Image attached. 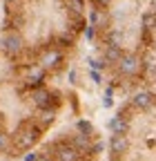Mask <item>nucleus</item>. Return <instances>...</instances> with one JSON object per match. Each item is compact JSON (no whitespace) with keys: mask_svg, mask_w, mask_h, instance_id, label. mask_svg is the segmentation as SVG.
Instances as JSON below:
<instances>
[{"mask_svg":"<svg viewBox=\"0 0 156 161\" xmlns=\"http://www.w3.org/2000/svg\"><path fill=\"white\" fill-rule=\"evenodd\" d=\"M78 130H81V132H87V134L94 132V128H91L89 121H78Z\"/></svg>","mask_w":156,"mask_h":161,"instance_id":"18","label":"nucleus"},{"mask_svg":"<svg viewBox=\"0 0 156 161\" xmlns=\"http://www.w3.org/2000/svg\"><path fill=\"white\" fill-rule=\"evenodd\" d=\"M129 134H121V132H112L109 136V152L116 157V159H123L127 152H129Z\"/></svg>","mask_w":156,"mask_h":161,"instance_id":"6","label":"nucleus"},{"mask_svg":"<svg viewBox=\"0 0 156 161\" xmlns=\"http://www.w3.org/2000/svg\"><path fill=\"white\" fill-rule=\"evenodd\" d=\"M65 7L69 11V16L74 20H83V14H85V0H65Z\"/></svg>","mask_w":156,"mask_h":161,"instance_id":"15","label":"nucleus"},{"mask_svg":"<svg viewBox=\"0 0 156 161\" xmlns=\"http://www.w3.org/2000/svg\"><path fill=\"white\" fill-rule=\"evenodd\" d=\"M36 161H56V159H54V154H51V152H40Z\"/></svg>","mask_w":156,"mask_h":161,"instance_id":"20","label":"nucleus"},{"mask_svg":"<svg viewBox=\"0 0 156 161\" xmlns=\"http://www.w3.org/2000/svg\"><path fill=\"white\" fill-rule=\"evenodd\" d=\"M112 161H121V159H116V157H114V159H112Z\"/></svg>","mask_w":156,"mask_h":161,"instance_id":"25","label":"nucleus"},{"mask_svg":"<svg viewBox=\"0 0 156 161\" xmlns=\"http://www.w3.org/2000/svg\"><path fill=\"white\" fill-rule=\"evenodd\" d=\"M123 54H125L123 45H114V43H107V47H105V63L118 65V60L123 58Z\"/></svg>","mask_w":156,"mask_h":161,"instance_id":"13","label":"nucleus"},{"mask_svg":"<svg viewBox=\"0 0 156 161\" xmlns=\"http://www.w3.org/2000/svg\"><path fill=\"white\" fill-rule=\"evenodd\" d=\"M143 80L145 83L156 80V49H147L143 54Z\"/></svg>","mask_w":156,"mask_h":161,"instance_id":"8","label":"nucleus"},{"mask_svg":"<svg viewBox=\"0 0 156 161\" xmlns=\"http://www.w3.org/2000/svg\"><path fill=\"white\" fill-rule=\"evenodd\" d=\"M51 154L56 161H78L81 159V150H78L71 141H58L51 146Z\"/></svg>","mask_w":156,"mask_h":161,"instance_id":"3","label":"nucleus"},{"mask_svg":"<svg viewBox=\"0 0 156 161\" xmlns=\"http://www.w3.org/2000/svg\"><path fill=\"white\" fill-rule=\"evenodd\" d=\"M34 121H36L43 130H47L49 125H54V121H56V110H54V108H38V114H36Z\"/></svg>","mask_w":156,"mask_h":161,"instance_id":"11","label":"nucleus"},{"mask_svg":"<svg viewBox=\"0 0 156 161\" xmlns=\"http://www.w3.org/2000/svg\"><path fill=\"white\" fill-rule=\"evenodd\" d=\"M11 148V141H9V134L5 130H0V152H5Z\"/></svg>","mask_w":156,"mask_h":161,"instance_id":"17","label":"nucleus"},{"mask_svg":"<svg viewBox=\"0 0 156 161\" xmlns=\"http://www.w3.org/2000/svg\"><path fill=\"white\" fill-rule=\"evenodd\" d=\"M149 9H152V11H156V0H149Z\"/></svg>","mask_w":156,"mask_h":161,"instance_id":"24","label":"nucleus"},{"mask_svg":"<svg viewBox=\"0 0 156 161\" xmlns=\"http://www.w3.org/2000/svg\"><path fill=\"white\" fill-rule=\"evenodd\" d=\"M89 63L94 69H105V65H107V63H101V60H89Z\"/></svg>","mask_w":156,"mask_h":161,"instance_id":"22","label":"nucleus"},{"mask_svg":"<svg viewBox=\"0 0 156 161\" xmlns=\"http://www.w3.org/2000/svg\"><path fill=\"white\" fill-rule=\"evenodd\" d=\"M109 130L112 132H121V134H129L132 132V116L118 112V116H114L109 121Z\"/></svg>","mask_w":156,"mask_h":161,"instance_id":"9","label":"nucleus"},{"mask_svg":"<svg viewBox=\"0 0 156 161\" xmlns=\"http://www.w3.org/2000/svg\"><path fill=\"white\" fill-rule=\"evenodd\" d=\"M43 134V128L36 123V121H23L20 125L16 128L13 132V139H11V152L9 154H20V152H27L31 150L36 143H38V139H40Z\"/></svg>","mask_w":156,"mask_h":161,"instance_id":"1","label":"nucleus"},{"mask_svg":"<svg viewBox=\"0 0 156 161\" xmlns=\"http://www.w3.org/2000/svg\"><path fill=\"white\" fill-rule=\"evenodd\" d=\"M45 74H47V69L43 67V65H31L29 69H27V76H25V83L27 85H34V87H38L43 83V78H45Z\"/></svg>","mask_w":156,"mask_h":161,"instance_id":"10","label":"nucleus"},{"mask_svg":"<svg viewBox=\"0 0 156 161\" xmlns=\"http://www.w3.org/2000/svg\"><path fill=\"white\" fill-rule=\"evenodd\" d=\"M3 52L9 58H13V56H18L23 52V36L18 34L16 29H7L3 34Z\"/></svg>","mask_w":156,"mask_h":161,"instance_id":"5","label":"nucleus"},{"mask_svg":"<svg viewBox=\"0 0 156 161\" xmlns=\"http://www.w3.org/2000/svg\"><path fill=\"white\" fill-rule=\"evenodd\" d=\"M89 78L94 80V83H103V76L98 74V69H91V72H89Z\"/></svg>","mask_w":156,"mask_h":161,"instance_id":"19","label":"nucleus"},{"mask_svg":"<svg viewBox=\"0 0 156 161\" xmlns=\"http://www.w3.org/2000/svg\"><path fill=\"white\" fill-rule=\"evenodd\" d=\"M38 159V152H29V154H25V161H36Z\"/></svg>","mask_w":156,"mask_h":161,"instance_id":"23","label":"nucleus"},{"mask_svg":"<svg viewBox=\"0 0 156 161\" xmlns=\"http://www.w3.org/2000/svg\"><path fill=\"white\" fill-rule=\"evenodd\" d=\"M107 23H109V18H107L105 9L103 7H94L91 14H89V25L94 29H98V27H107Z\"/></svg>","mask_w":156,"mask_h":161,"instance_id":"14","label":"nucleus"},{"mask_svg":"<svg viewBox=\"0 0 156 161\" xmlns=\"http://www.w3.org/2000/svg\"><path fill=\"white\" fill-rule=\"evenodd\" d=\"M129 103L138 110V112H147V110H152V108L156 105V94L149 92V90H138V92L132 96Z\"/></svg>","mask_w":156,"mask_h":161,"instance_id":"7","label":"nucleus"},{"mask_svg":"<svg viewBox=\"0 0 156 161\" xmlns=\"http://www.w3.org/2000/svg\"><path fill=\"white\" fill-rule=\"evenodd\" d=\"M116 72L125 78H136V76L143 78V54L141 52H125L123 58L118 60V65H116Z\"/></svg>","mask_w":156,"mask_h":161,"instance_id":"2","label":"nucleus"},{"mask_svg":"<svg viewBox=\"0 0 156 161\" xmlns=\"http://www.w3.org/2000/svg\"><path fill=\"white\" fill-rule=\"evenodd\" d=\"M51 98H54V92H49V90H45V87H36V90L31 92V101H34L36 108H49Z\"/></svg>","mask_w":156,"mask_h":161,"instance_id":"12","label":"nucleus"},{"mask_svg":"<svg viewBox=\"0 0 156 161\" xmlns=\"http://www.w3.org/2000/svg\"><path fill=\"white\" fill-rule=\"evenodd\" d=\"M63 52L60 49H56V47H45L40 52V56H38V65H43L47 72H54L63 65Z\"/></svg>","mask_w":156,"mask_h":161,"instance_id":"4","label":"nucleus"},{"mask_svg":"<svg viewBox=\"0 0 156 161\" xmlns=\"http://www.w3.org/2000/svg\"><path fill=\"white\" fill-rule=\"evenodd\" d=\"M109 3H112V0H91V5H94V7H103V9H107Z\"/></svg>","mask_w":156,"mask_h":161,"instance_id":"21","label":"nucleus"},{"mask_svg":"<svg viewBox=\"0 0 156 161\" xmlns=\"http://www.w3.org/2000/svg\"><path fill=\"white\" fill-rule=\"evenodd\" d=\"M89 136H91V134H87V132H81V130H78V134L71 139V143H74L78 150H81V154H83V152H89V150H91V146H94Z\"/></svg>","mask_w":156,"mask_h":161,"instance_id":"16","label":"nucleus"}]
</instances>
